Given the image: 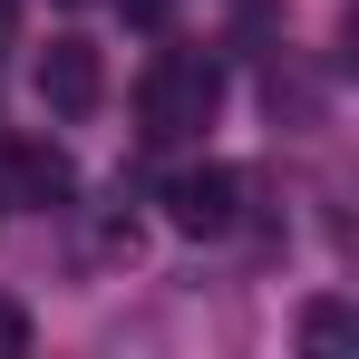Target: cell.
Here are the masks:
<instances>
[{
	"label": "cell",
	"mask_w": 359,
	"mask_h": 359,
	"mask_svg": "<svg viewBox=\"0 0 359 359\" xmlns=\"http://www.w3.org/2000/svg\"><path fill=\"white\" fill-rule=\"evenodd\" d=\"M165 10H175V0H126V20H165Z\"/></svg>",
	"instance_id": "7"
},
{
	"label": "cell",
	"mask_w": 359,
	"mask_h": 359,
	"mask_svg": "<svg viewBox=\"0 0 359 359\" xmlns=\"http://www.w3.org/2000/svg\"><path fill=\"white\" fill-rule=\"evenodd\" d=\"M29 350V311H20V301H0V359H20Z\"/></svg>",
	"instance_id": "6"
},
{
	"label": "cell",
	"mask_w": 359,
	"mask_h": 359,
	"mask_svg": "<svg viewBox=\"0 0 359 359\" xmlns=\"http://www.w3.org/2000/svg\"><path fill=\"white\" fill-rule=\"evenodd\" d=\"M301 340H311V350H340V340H350V311H340V301H311V311H301Z\"/></svg>",
	"instance_id": "5"
},
{
	"label": "cell",
	"mask_w": 359,
	"mask_h": 359,
	"mask_svg": "<svg viewBox=\"0 0 359 359\" xmlns=\"http://www.w3.org/2000/svg\"><path fill=\"white\" fill-rule=\"evenodd\" d=\"M39 97H49V117H88V107L107 97V49L78 39V29H59V39L39 49Z\"/></svg>",
	"instance_id": "3"
},
{
	"label": "cell",
	"mask_w": 359,
	"mask_h": 359,
	"mask_svg": "<svg viewBox=\"0 0 359 359\" xmlns=\"http://www.w3.org/2000/svg\"><path fill=\"white\" fill-rule=\"evenodd\" d=\"M59 10H78V0H59Z\"/></svg>",
	"instance_id": "8"
},
{
	"label": "cell",
	"mask_w": 359,
	"mask_h": 359,
	"mask_svg": "<svg viewBox=\"0 0 359 359\" xmlns=\"http://www.w3.org/2000/svg\"><path fill=\"white\" fill-rule=\"evenodd\" d=\"M78 194V165H68L49 136H10L0 146V204H29V214H59Z\"/></svg>",
	"instance_id": "2"
},
{
	"label": "cell",
	"mask_w": 359,
	"mask_h": 359,
	"mask_svg": "<svg viewBox=\"0 0 359 359\" xmlns=\"http://www.w3.org/2000/svg\"><path fill=\"white\" fill-rule=\"evenodd\" d=\"M214 107H224V68L204 59V49H165V59L146 68V136H156V146L204 136Z\"/></svg>",
	"instance_id": "1"
},
{
	"label": "cell",
	"mask_w": 359,
	"mask_h": 359,
	"mask_svg": "<svg viewBox=\"0 0 359 359\" xmlns=\"http://www.w3.org/2000/svg\"><path fill=\"white\" fill-rule=\"evenodd\" d=\"M233 214H243V175L233 165H184L165 184V224L175 233H233Z\"/></svg>",
	"instance_id": "4"
}]
</instances>
